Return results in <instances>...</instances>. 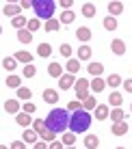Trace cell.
I'll return each instance as SVG.
<instances>
[{
	"instance_id": "1",
	"label": "cell",
	"mask_w": 132,
	"mask_h": 149,
	"mask_svg": "<svg viewBox=\"0 0 132 149\" xmlns=\"http://www.w3.org/2000/svg\"><path fill=\"white\" fill-rule=\"evenodd\" d=\"M69 110L65 108H52L48 112V117H45V125H48L50 132H54V134H61V132H65L69 127Z\"/></svg>"
},
{
	"instance_id": "2",
	"label": "cell",
	"mask_w": 132,
	"mask_h": 149,
	"mask_svg": "<svg viewBox=\"0 0 132 149\" xmlns=\"http://www.w3.org/2000/svg\"><path fill=\"white\" fill-rule=\"evenodd\" d=\"M91 127V112L89 110H76L69 117V132L74 134H80V132H87Z\"/></svg>"
},
{
	"instance_id": "3",
	"label": "cell",
	"mask_w": 132,
	"mask_h": 149,
	"mask_svg": "<svg viewBox=\"0 0 132 149\" xmlns=\"http://www.w3.org/2000/svg\"><path fill=\"white\" fill-rule=\"evenodd\" d=\"M33 11L37 15V19H43V24H45L50 19H54L57 2L54 0H33Z\"/></svg>"
},
{
	"instance_id": "4",
	"label": "cell",
	"mask_w": 132,
	"mask_h": 149,
	"mask_svg": "<svg viewBox=\"0 0 132 149\" xmlns=\"http://www.w3.org/2000/svg\"><path fill=\"white\" fill-rule=\"evenodd\" d=\"M59 86H61V91H67V89H72V86H76V78L72 74H63L59 78Z\"/></svg>"
},
{
	"instance_id": "5",
	"label": "cell",
	"mask_w": 132,
	"mask_h": 149,
	"mask_svg": "<svg viewBox=\"0 0 132 149\" xmlns=\"http://www.w3.org/2000/svg\"><path fill=\"white\" fill-rule=\"evenodd\" d=\"M43 102L45 104H57L59 102V91L57 89H43Z\"/></svg>"
},
{
	"instance_id": "6",
	"label": "cell",
	"mask_w": 132,
	"mask_h": 149,
	"mask_svg": "<svg viewBox=\"0 0 132 149\" xmlns=\"http://www.w3.org/2000/svg\"><path fill=\"white\" fill-rule=\"evenodd\" d=\"M22 141L26 143V145H35V143H39V134L35 130H24V134H22Z\"/></svg>"
},
{
	"instance_id": "7",
	"label": "cell",
	"mask_w": 132,
	"mask_h": 149,
	"mask_svg": "<svg viewBox=\"0 0 132 149\" xmlns=\"http://www.w3.org/2000/svg\"><path fill=\"white\" fill-rule=\"evenodd\" d=\"M110 50H113V54L124 56L126 54V43L121 39H113V41H110Z\"/></svg>"
},
{
	"instance_id": "8",
	"label": "cell",
	"mask_w": 132,
	"mask_h": 149,
	"mask_svg": "<svg viewBox=\"0 0 132 149\" xmlns=\"http://www.w3.org/2000/svg\"><path fill=\"white\" fill-rule=\"evenodd\" d=\"M110 117V108L106 104H98V108H95V119L98 121H104Z\"/></svg>"
},
{
	"instance_id": "9",
	"label": "cell",
	"mask_w": 132,
	"mask_h": 149,
	"mask_svg": "<svg viewBox=\"0 0 132 149\" xmlns=\"http://www.w3.org/2000/svg\"><path fill=\"white\" fill-rule=\"evenodd\" d=\"M20 11H22L20 4H4V7H2V13L7 15V17H17Z\"/></svg>"
},
{
	"instance_id": "10",
	"label": "cell",
	"mask_w": 132,
	"mask_h": 149,
	"mask_svg": "<svg viewBox=\"0 0 132 149\" xmlns=\"http://www.w3.org/2000/svg\"><path fill=\"white\" fill-rule=\"evenodd\" d=\"M15 123H17V125H22L24 130H26L28 125H33V119H30L28 112H20V115H15Z\"/></svg>"
},
{
	"instance_id": "11",
	"label": "cell",
	"mask_w": 132,
	"mask_h": 149,
	"mask_svg": "<svg viewBox=\"0 0 132 149\" xmlns=\"http://www.w3.org/2000/svg\"><path fill=\"white\" fill-rule=\"evenodd\" d=\"M108 13L113 15V17H117L119 13H124V2H119V0H113V2H108Z\"/></svg>"
},
{
	"instance_id": "12",
	"label": "cell",
	"mask_w": 132,
	"mask_h": 149,
	"mask_svg": "<svg viewBox=\"0 0 132 149\" xmlns=\"http://www.w3.org/2000/svg\"><path fill=\"white\" fill-rule=\"evenodd\" d=\"M4 110L9 115H20V102L17 100H7L4 102Z\"/></svg>"
},
{
	"instance_id": "13",
	"label": "cell",
	"mask_w": 132,
	"mask_h": 149,
	"mask_svg": "<svg viewBox=\"0 0 132 149\" xmlns=\"http://www.w3.org/2000/svg\"><path fill=\"white\" fill-rule=\"evenodd\" d=\"M48 76H52V78H61V76H63V65H61V63H50L48 65Z\"/></svg>"
},
{
	"instance_id": "14",
	"label": "cell",
	"mask_w": 132,
	"mask_h": 149,
	"mask_svg": "<svg viewBox=\"0 0 132 149\" xmlns=\"http://www.w3.org/2000/svg\"><path fill=\"white\" fill-rule=\"evenodd\" d=\"M128 130H130V127H128V123H126V121H121V123H113V127H110V132H113L115 136H124Z\"/></svg>"
},
{
	"instance_id": "15",
	"label": "cell",
	"mask_w": 132,
	"mask_h": 149,
	"mask_svg": "<svg viewBox=\"0 0 132 149\" xmlns=\"http://www.w3.org/2000/svg\"><path fill=\"white\" fill-rule=\"evenodd\" d=\"M17 41H20V43H24V45H28L30 41H33V33H30L28 28H24V30H17Z\"/></svg>"
},
{
	"instance_id": "16",
	"label": "cell",
	"mask_w": 132,
	"mask_h": 149,
	"mask_svg": "<svg viewBox=\"0 0 132 149\" xmlns=\"http://www.w3.org/2000/svg\"><path fill=\"white\" fill-rule=\"evenodd\" d=\"M15 61H20V63H26V65H33V54L26 52V50H20V52L15 54Z\"/></svg>"
},
{
	"instance_id": "17",
	"label": "cell",
	"mask_w": 132,
	"mask_h": 149,
	"mask_svg": "<svg viewBox=\"0 0 132 149\" xmlns=\"http://www.w3.org/2000/svg\"><path fill=\"white\" fill-rule=\"evenodd\" d=\"M121 102H124V95L117 93V91H113V93H110V97H108V106H113V108H119Z\"/></svg>"
},
{
	"instance_id": "18",
	"label": "cell",
	"mask_w": 132,
	"mask_h": 149,
	"mask_svg": "<svg viewBox=\"0 0 132 149\" xmlns=\"http://www.w3.org/2000/svg\"><path fill=\"white\" fill-rule=\"evenodd\" d=\"M76 136H78V134H74V132H63V134H61V141H63L65 147H74Z\"/></svg>"
},
{
	"instance_id": "19",
	"label": "cell",
	"mask_w": 132,
	"mask_h": 149,
	"mask_svg": "<svg viewBox=\"0 0 132 149\" xmlns=\"http://www.w3.org/2000/svg\"><path fill=\"white\" fill-rule=\"evenodd\" d=\"M65 69H67V74L76 76V74H78V69H80V63H78V58H69L67 63H65Z\"/></svg>"
},
{
	"instance_id": "20",
	"label": "cell",
	"mask_w": 132,
	"mask_h": 149,
	"mask_svg": "<svg viewBox=\"0 0 132 149\" xmlns=\"http://www.w3.org/2000/svg\"><path fill=\"white\" fill-rule=\"evenodd\" d=\"M104 89H106V80H102V78L91 80V91H93V93H102Z\"/></svg>"
},
{
	"instance_id": "21",
	"label": "cell",
	"mask_w": 132,
	"mask_h": 149,
	"mask_svg": "<svg viewBox=\"0 0 132 149\" xmlns=\"http://www.w3.org/2000/svg\"><path fill=\"white\" fill-rule=\"evenodd\" d=\"M89 74L91 76H95V78H100V76H102V71H104V65L102 63H89Z\"/></svg>"
},
{
	"instance_id": "22",
	"label": "cell",
	"mask_w": 132,
	"mask_h": 149,
	"mask_svg": "<svg viewBox=\"0 0 132 149\" xmlns=\"http://www.w3.org/2000/svg\"><path fill=\"white\" fill-rule=\"evenodd\" d=\"M76 37H78L80 41H89L91 39V28L89 26H80L78 30H76Z\"/></svg>"
},
{
	"instance_id": "23",
	"label": "cell",
	"mask_w": 132,
	"mask_h": 149,
	"mask_svg": "<svg viewBox=\"0 0 132 149\" xmlns=\"http://www.w3.org/2000/svg\"><path fill=\"white\" fill-rule=\"evenodd\" d=\"M85 147H87V149H98L100 147V138L95 134H89L87 138H85Z\"/></svg>"
},
{
	"instance_id": "24",
	"label": "cell",
	"mask_w": 132,
	"mask_h": 149,
	"mask_svg": "<svg viewBox=\"0 0 132 149\" xmlns=\"http://www.w3.org/2000/svg\"><path fill=\"white\" fill-rule=\"evenodd\" d=\"M76 93H82V91H89L91 89V80H82V78H78L76 80Z\"/></svg>"
},
{
	"instance_id": "25",
	"label": "cell",
	"mask_w": 132,
	"mask_h": 149,
	"mask_svg": "<svg viewBox=\"0 0 132 149\" xmlns=\"http://www.w3.org/2000/svg\"><path fill=\"white\" fill-rule=\"evenodd\" d=\"M37 54L43 56V58H48V56L52 54V45H50V43H39L37 45Z\"/></svg>"
},
{
	"instance_id": "26",
	"label": "cell",
	"mask_w": 132,
	"mask_h": 149,
	"mask_svg": "<svg viewBox=\"0 0 132 149\" xmlns=\"http://www.w3.org/2000/svg\"><path fill=\"white\" fill-rule=\"evenodd\" d=\"M110 119H113V123H121V121H126V112L121 110V108H113Z\"/></svg>"
},
{
	"instance_id": "27",
	"label": "cell",
	"mask_w": 132,
	"mask_h": 149,
	"mask_svg": "<svg viewBox=\"0 0 132 149\" xmlns=\"http://www.w3.org/2000/svg\"><path fill=\"white\" fill-rule=\"evenodd\" d=\"M4 84H7L9 89H20V86H22V80H20V76H9V78L4 80Z\"/></svg>"
},
{
	"instance_id": "28",
	"label": "cell",
	"mask_w": 132,
	"mask_h": 149,
	"mask_svg": "<svg viewBox=\"0 0 132 149\" xmlns=\"http://www.w3.org/2000/svg\"><path fill=\"white\" fill-rule=\"evenodd\" d=\"M11 24H13V28L24 30V26H28V19L24 17V15H17V17H13V19H11Z\"/></svg>"
},
{
	"instance_id": "29",
	"label": "cell",
	"mask_w": 132,
	"mask_h": 149,
	"mask_svg": "<svg viewBox=\"0 0 132 149\" xmlns=\"http://www.w3.org/2000/svg\"><path fill=\"white\" fill-rule=\"evenodd\" d=\"M106 84H108L110 89H115V86L124 84V80H121V76H117V74H110L108 78H106Z\"/></svg>"
},
{
	"instance_id": "30",
	"label": "cell",
	"mask_w": 132,
	"mask_h": 149,
	"mask_svg": "<svg viewBox=\"0 0 132 149\" xmlns=\"http://www.w3.org/2000/svg\"><path fill=\"white\" fill-rule=\"evenodd\" d=\"M33 130L37 132L39 136H41L43 132L48 130V125H45V121H43V119H35V121H33Z\"/></svg>"
},
{
	"instance_id": "31",
	"label": "cell",
	"mask_w": 132,
	"mask_h": 149,
	"mask_svg": "<svg viewBox=\"0 0 132 149\" xmlns=\"http://www.w3.org/2000/svg\"><path fill=\"white\" fill-rule=\"evenodd\" d=\"M102 26H104L106 30H115V28H117V19H115L113 15H108V17L102 19Z\"/></svg>"
},
{
	"instance_id": "32",
	"label": "cell",
	"mask_w": 132,
	"mask_h": 149,
	"mask_svg": "<svg viewBox=\"0 0 132 149\" xmlns=\"http://www.w3.org/2000/svg\"><path fill=\"white\" fill-rule=\"evenodd\" d=\"M59 28H61V19H50V22L43 24V30H48V33H54Z\"/></svg>"
},
{
	"instance_id": "33",
	"label": "cell",
	"mask_w": 132,
	"mask_h": 149,
	"mask_svg": "<svg viewBox=\"0 0 132 149\" xmlns=\"http://www.w3.org/2000/svg\"><path fill=\"white\" fill-rule=\"evenodd\" d=\"M82 15H85V17H95V4L85 2L82 4Z\"/></svg>"
},
{
	"instance_id": "34",
	"label": "cell",
	"mask_w": 132,
	"mask_h": 149,
	"mask_svg": "<svg viewBox=\"0 0 132 149\" xmlns=\"http://www.w3.org/2000/svg\"><path fill=\"white\" fill-rule=\"evenodd\" d=\"M78 58L80 61H89L91 58V48L89 45H80L78 48Z\"/></svg>"
},
{
	"instance_id": "35",
	"label": "cell",
	"mask_w": 132,
	"mask_h": 149,
	"mask_svg": "<svg viewBox=\"0 0 132 149\" xmlns=\"http://www.w3.org/2000/svg\"><path fill=\"white\" fill-rule=\"evenodd\" d=\"M74 19H76L74 11H63V13H61V24H72Z\"/></svg>"
},
{
	"instance_id": "36",
	"label": "cell",
	"mask_w": 132,
	"mask_h": 149,
	"mask_svg": "<svg viewBox=\"0 0 132 149\" xmlns=\"http://www.w3.org/2000/svg\"><path fill=\"white\" fill-rule=\"evenodd\" d=\"M82 108H85V110H89V112H91V110H95V108H98V102H95V97H87V100L82 102Z\"/></svg>"
},
{
	"instance_id": "37",
	"label": "cell",
	"mask_w": 132,
	"mask_h": 149,
	"mask_svg": "<svg viewBox=\"0 0 132 149\" xmlns=\"http://www.w3.org/2000/svg\"><path fill=\"white\" fill-rule=\"evenodd\" d=\"M2 67L7 69V71H13L15 67H17V63H15V56H13V58H11V56H7V58L2 61Z\"/></svg>"
},
{
	"instance_id": "38",
	"label": "cell",
	"mask_w": 132,
	"mask_h": 149,
	"mask_svg": "<svg viewBox=\"0 0 132 149\" xmlns=\"http://www.w3.org/2000/svg\"><path fill=\"white\" fill-rule=\"evenodd\" d=\"M30 95H33V93H30L28 86H20V89H17V97H20V100L28 102V100H30Z\"/></svg>"
},
{
	"instance_id": "39",
	"label": "cell",
	"mask_w": 132,
	"mask_h": 149,
	"mask_svg": "<svg viewBox=\"0 0 132 149\" xmlns=\"http://www.w3.org/2000/svg\"><path fill=\"white\" fill-rule=\"evenodd\" d=\"M35 74H37V67H35V65H24V69H22L24 78H33Z\"/></svg>"
},
{
	"instance_id": "40",
	"label": "cell",
	"mask_w": 132,
	"mask_h": 149,
	"mask_svg": "<svg viewBox=\"0 0 132 149\" xmlns=\"http://www.w3.org/2000/svg\"><path fill=\"white\" fill-rule=\"evenodd\" d=\"M30 33H35V30H39L41 28V19H37V17H33V19H28V26H26Z\"/></svg>"
},
{
	"instance_id": "41",
	"label": "cell",
	"mask_w": 132,
	"mask_h": 149,
	"mask_svg": "<svg viewBox=\"0 0 132 149\" xmlns=\"http://www.w3.org/2000/svg\"><path fill=\"white\" fill-rule=\"evenodd\" d=\"M67 110L69 112H76V110H82V102H78V100H72L67 104Z\"/></svg>"
},
{
	"instance_id": "42",
	"label": "cell",
	"mask_w": 132,
	"mask_h": 149,
	"mask_svg": "<svg viewBox=\"0 0 132 149\" xmlns=\"http://www.w3.org/2000/svg\"><path fill=\"white\" fill-rule=\"evenodd\" d=\"M39 138H41V141H45V143H54V141H57V134H54V132H50V130H45Z\"/></svg>"
},
{
	"instance_id": "43",
	"label": "cell",
	"mask_w": 132,
	"mask_h": 149,
	"mask_svg": "<svg viewBox=\"0 0 132 149\" xmlns=\"http://www.w3.org/2000/svg\"><path fill=\"white\" fill-rule=\"evenodd\" d=\"M72 52H74V50H72V45H67V43H63V45H61V56H65V58H72Z\"/></svg>"
},
{
	"instance_id": "44",
	"label": "cell",
	"mask_w": 132,
	"mask_h": 149,
	"mask_svg": "<svg viewBox=\"0 0 132 149\" xmlns=\"http://www.w3.org/2000/svg\"><path fill=\"white\" fill-rule=\"evenodd\" d=\"M35 110H37V106H35L33 102H24V106H22V112H28V115H33Z\"/></svg>"
},
{
	"instance_id": "45",
	"label": "cell",
	"mask_w": 132,
	"mask_h": 149,
	"mask_svg": "<svg viewBox=\"0 0 132 149\" xmlns=\"http://www.w3.org/2000/svg\"><path fill=\"white\" fill-rule=\"evenodd\" d=\"M11 149H26V143H24V141H13Z\"/></svg>"
},
{
	"instance_id": "46",
	"label": "cell",
	"mask_w": 132,
	"mask_h": 149,
	"mask_svg": "<svg viewBox=\"0 0 132 149\" xmlns=\"http://www.w3.org/2000/svg\"><path fill=\"white\" fill-rule=\"evenodd\" d=\"M33 149H50V145L45 141H39V143H35V145H33Z\"/></svg>"
},
{
	"instance_id": "47",
	"label": "cell",
	"mask_w": 132,
	"mask_h": 149,
	"mask_svg": "<svg viewBox=\"0 0 132 149\" xmlns=\"http://www.w3.org/2000/svg\"><path fill=\"white\" fill-rule=\"evenodd\" d=\"M50 149H65V147H63V141H54V143H50Z\"/></svg>"
},
{
	"instance_id": "48",
	"label": "cell",
	"mask_w": 132,
	"mask_h": 149,
	"mask_svg": "<svg viewBox=\"0 0 132 149\" xmlns=\"http://www.w3.org/2000/svg\"><path fill=\"white\" fill-rule=\"evenodd\" d=\"M124 89L128 91V93H132V78L130 80H124Z\"/></svg>"
},
{
	"instance_id": "49",
	"label": "cell",
	"mask_w": 132,
	"mask_h": 149,
	"mask_svg": "<svg viewBox=\"0 0 132 149\" xmlns=\"http://www.w3.org/2000/svg\"><path fill=\"white\" fill-rule=\"evenodd\" d=\"M20 7H22V9H33V2H30V0H22Z\"/></svg>"
},
{
	"instance_id": "50",
	"label": "cell",
	"mask_w": 132,
	"mask_h": 149,
	"mask_svg": "<svg viewBox=\"0 0 132 149\" xmlns=\"http://www.w3.org/2000/svg\"><path fill=\"white\" fill-rule=\"evenodd\" d=\"M61 7H63L65 11H69V7H72V0H61Z\"/></svg>"
},
{
	"instance_id": "51",
	"label": "cell",
	"mask_w": 132,
	"mask_h": 149,
	"mask_svg": "<svg viewBox=\"0 0 132 149\" xmlns=\"http://www.w3.org/2000/svg\"><path fill=\"white\" fill-rule=\"evenodd\" d=\"M0 149H11V147H7V145H2V147H0Z\"/></svg>"
},
{
	"instance_id": "52",
	"label": "cell",
	"mask_w": 132,
	"mask_h": 149,
	"mask_svg": "<svg viewBox=\"0 0 132 149\" xmlns=\"http://www.w3.org/2000/svg\"><path fill=\"white\" fill-rule=\"evenodd\" d=\"M65 149H74V147H65Z\"/></svg>"
},
{
	"instance_id": "53",
	"label": "cell",
	"mask_w": 132,
	"mask_h": 149,
	"mask_svg": "<svg viewBox=\"0 0 132 149\" xmlns=\"http://www.w3.org/2000/svg\"><path fill=\"white\" fill-rule=\"evenodd\" d=\"M117 149H126V147H117Z\"/></svg>"
},
{
	"instance_id": "54",
	"label": "cell",
	"mask_w": 132,
	"mask_h": 149,
	"mask_svg": "<svg viewBox=\"0 0 132 149\" xmlns=\"http://www.w3.org/2000/svg\"><path fill=\"white\" fill-rule=\"evenodd\" d=\"M130 110H132V104H130Z\"/></svg>"
}]
</instances>
